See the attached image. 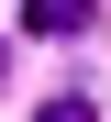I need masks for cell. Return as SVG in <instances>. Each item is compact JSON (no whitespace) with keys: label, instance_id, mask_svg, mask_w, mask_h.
Wrapping results in <instances>:
<instances>
[{"label":"cell","instance_id":"cell-1","mask_svg":"<svg viewBox=\"0 0 111 122\" xmlns=\"http://www.w3.org/2000/svg\"><path fill=\"white\" fill-rule=\"evenodd\" d=\"M22 22H33V33H56V45H67V33H89L100 11H89V0H22Z\"/></svg>","mask_w":111,"mask_h":122},{"label":"cell","instance_id":"cell-2","mask_svg":"<svg viewBox=\"0 0 111 122\" xmlns=\"http://www.w3.org/2000/svg\"><path fill=\"white\" fill-rule=\"evenodd\" d=\"M33 122H100V100H78V89H67V100H44Z\"/></svg>","mask_w":111,"mask_h":122}]
</instances>
